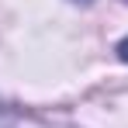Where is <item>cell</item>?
<instances>
[{
  "instance_id": "1",
  "label": "cell",
  "mask_w": 128,
  "mask_h": 128,
  "mask_svg": "<svg viewBox=\"0 0 128 128\" xmlns=\"http://www.w3.org/2000/svg\"><path fill=\"white\" fill-rule=\"evenodd\" d=\"M10 125H14V111H7L0 104V128H10Z\"/></svg>"
},
{
  "instance_id": "2",
  "label": "cell",
  "mask_w": 128,
  "mask_h": 128,
  "mask_svg": "<svg viewBox=\"0 0 128 128\" xmlns=\"http://www.w3.org/2000/svg\"><path fill=\"white\" fill-rule=\"evenodd\" d=\"M118 56H121V59H125V62H128V38H125V42H121V45H118Z\"/></svg>"
},
{
  "instance_id": "3",
  "label": "cell",
  "mask_w": 128,
  "mask_h": 128,
  "mask_svg": "<svg viewBox=\"0 0 128 128\" xmlns=\"http://www.w3.org/2000/svg\"><path fill=\"white\" fill-rule=\"evenodd\" d=\"M83 4H90V0H83Z\"/></svg>"
},
{
  "instance_id": "4",
  "label": "cell",
  "mask_w": 128,
  "mask_h": 128,
  "mask_svg": "<svg viewBox=\"0 0 128 128\" xmlns=\"http://www.w3.org/2000/svg\"><path fill=\"white\" fill-rule=\"evenodd\" d=\"M125 4H128V0H125Z\"/></svg>"
}]
</instances>
